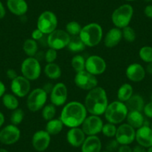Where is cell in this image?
<instances>
[{"label": "cell", "mask_w": 152, "mask_h": 152, "mask_svg": "<svg viewBox=\"0 0 152 152\" xmlns=\"http://www.w3.org/2000/svg\"><path fill=\"white\" fill-rule=\"evenodd\" d=\"M87 116L85 106L78 102H71L66 104L61 113L60 119L68 128H77L82 125Z\"/></svg>", "instance_id": "cell-1"}, {"label": "cell", "mask_w": 152, "mask_h": 152, "mask_svg": "<svg viewBox=\"0 0 152 152\" xmlns=\"http://www.w3.org/2000/svg\"><path fill=\"white\" fill-rule=\"evenodd\" d=\"M84 106L90 115L101 116L108 106V99L104 89L96 87L90 90L84 100Z\"/></svg>", "instance_id": "cell-2"}, {"label": "cell", "mask_w": 152, "mask_h": 152, "mask_svg": "<svg viewBox=\"0 0 152 152\" xmlns=\"http://www.w3.org/2000/svg\"><path fill=\"white\" fill-rule=\"evenodd\" d=\"M79 37L86 46L94 47L102 41L103 30L99 24L92 23L82 27Z\"/></svg>", "instance_id": "cell-3"}, {"label": "cell", "mask_w": 152, "mask_h": 152, "mask_svg": "<svg viewBox=\"0 0 152 152\" xmlns=\"http://www.w3.org/2000/svg\"><path fill=\"white\" fill-rule=\"evenodd\" d=\"M128 112L129 111L124 102L115 101L112 103L108 104L107 107L104 114L107 122L117 125L122 123L124 120L126 119Z\"/></svg>", "instance_id": "cell-4"}, {"label": "cell", "mask_w": 152, "mask_h": 152, "mask_svg": "<svg viewBox=\"0 0 152 152\" xmlns=\"http://www.w3.org/2000/svg\"><path fill=\"white\" fill-rule=\"evenodd\" d=\"M134 14V8L129 4H125L113 12L111 20L115 27L122 29L129 26Z\"/></svg>", "instance_id": "cell-5"}, {"label": "cell", "mask_w": 152, "mask_h": 152, "mask_svg": "<svg viewBox=\"0 0 152 152\" xmlns=\"http://www.w3.org/2000/svg\"><path fill=\"white\" fill-rule=\"evenodd\" d=\"M47 93L43 88H36L28 95L26 104L31 112H37L43 109L47 101Z\"/></svg>", "instance_id": "cell-6"}, {"label": "cell", "mask_w": 152, "mask_h": 152, "mask_svg": "<svg viewBox=\"0 0 152 152\" xmlns=\"http://www.w3.org/2000/svg\"><path fill=\"white\" fill-rule=\"evenodd\" d=\"M21 72L23 76L29 81H35L41 74V66L37 58L28 57L23 61L21 65Z\"/></svg>", "instance_id": "cell-7"}, {"label": "cell", "mask_w": 152, "mask_h": 152, "mask_svg": "<svg viewBox=\"0 0 152 152\" xmlns=\"http://www.w3.org/2000/svg\"><path fill=\"white\" fill-rule=\"evenodd\" d=\"M58 21L56 15L50 11L42 13L37 19V28L41 31L44 34H49L58 27Z\"/></svg>", "instance_id": "cell-8"}, {"label": "cell", "mask_w": 152, "mask_h": 152, "mask_svg": "<svg viewBox=\"0 0 152 152\" xmlns=\"http://www.w3.org/2000/svg\"><path fill=\"white\" fill-rule=\"evenodd\" d=\"M70 40V36L66 31L56 29L48 34L47 44L49 48L55 50H61L67 47Z\"/></svg>", "instance_id": "cell-9"}, {"label": "cell", "mask_w": 152, "mask_h": 152, "mask_svg": "<svg viewBox=\"0 0 152 152\" xmlns=\"http://www.w3.org/2000/svg\"><path fill=\"white\" fill-rule=\"evenodd\" d=\"M74 82L80 89L87 91H90L98 87V80L96 75L88 72L86 70L76 73Z\"/></svg>", "instance_id": "cell-10"}, {"label": "cell", "mask_w": 152, "mask_h": 152, "mask_svg": "<svg viewBox=\"0 0 152 152\" xmlns=\"http://www.w3.org/2000/svg\"><path fill=\"white\" fill-rule=\"evenodd\" d=\"M83 131L87 136H96L98 134L102 132L103 128V121L99 116L90 115L87 116L82 123Z\"/></svg>", "instance_id": "cell-11"}, {"label": "cell", "mask_w": 152, "mask_h": 152, "mask_svg": "<svg viewBox=\"0 0 152 152\" xmlns=\"http://www.w3.org/2000/svg\"><path fill=\"white\" fill-rule=\"evenodd\" d=\"M136 131L133 127L126 124H121L116 130L115 139L120 145H128L135 140Z\"/></svg>", "instance_id": "cell-12"}, {"label": "cell", "mask_w": 152, "mask_h": 152, "mask_svg": "<svg viewBox=\"0 0 152 152\" xmlns=\"http://www.w3.org/2000/svg\"><path fill=\"white\" fill-rule=\"evenodd\" d=\"M107 69L104 60L99 55H91L86 60L85 70L94 75H102Z\"/></svg>", "instance_id": "cell-13"}, {"label": "cell", "mask_w": 152, "mask_h": 152, "mask_svg": "<svg viewBox=\"0 0 152 152\" xmlns=\"http://www.w3.org/2000/svg\"><path fill=\"white\" fill-rule=\"evenodd\" d=\"M11 89L14 96L20 98L25 97L30 93V81L24 76H17L11 81Z\"/></svg>", "instance_id": "cell-14"}, {"label": "cell", "mask_w": 152, "mask_h": 152, "mask_svg": "<svg viewBox=\"0 0 152 152\" xmlns=\"http://www.w3.org/2000/svg\"><path fill=\"white\" fill-rule=\"evenodd\" d=\"M20 135L21 133L17 126L12 124L7 125L0 131V142L8 145H13L18 142Z\"/></svg>", "instance_id": "cell-15"}, {"label": "cell", "mask_w": 152, "mask_h": 152, "mask_svg": "<svg viewBox=\"0 0 152 152\" xmlns=\"http://www.w3.org/2000/svg\"><path fill=\"white\" fill-rule=\"evenodd\" d=\"M68 97L67 87L64 83H58L52 88L50 93V101L55 107L62 106L66 103Z\"/></svg>", "instance_id": "cell-16"}, {"label": "cell", "mask_w": 152, "mask_h": 152, "mask_svg": "<svg viewBox=\"0 0 152 152\" xmlns=\"http://www.w3.org/2000/svg\"><path fill=\"white\" fill-rule=\"evenodd\" d=\"M51 142V135L43 130H40L34 134L31 144L34 148L38 152H43L49 148Z\"/></svg>", "instance_id": "cell-17"}, {"label": "cell", "mask_w": 152, "mask_h": 152, "mask_svg": "<svg viewBox=\"0 0 152 152\" xmlns=\"http://www.w3.org/2000/svg\"><path fill=\"white\" fill-rule=\"evenodd\" d=\"M136 141L138 145L148 148L152 145V130L149 125H144L136 131Z\"/></svg>", "instance_id": "cell-18"}, {"label": "cell", "mask_w": 152, "mask_h": 152, "mask_svg": "<svg viewBox=\"0 0 152 152\" xmlns=\"http://www.w3.org/2000/svg\"><path fill=\"white\" fill-rule=\"evenodd\" d=\"M145 73L146 71L144 67L137 63L130 64L125 72L128 79L133 82H140L142 81L145 77Z\"/></svg>", "instance_id": "cell-19"}, {"label": "cell", "mask_w": 152, "mask_h": 152, "mask_svg": "<svg viewBox=\"0 0 152 152\" xmlns=\"http://www.w3.org/2000/svg\"><path fill=\"white\" fill-rule=\"evenodd\" d=\"M86 139V134L81 128H72L66 134V140L69 144L72 147H81Z\"/></svg>", "instance_id": "cell-20"}, {"label": "cell", "mask_w": 152, "mask_h": 152, "mask_svg": "<svg viewBox=\"0 0 152 152\" xmlns=\"http://www.w3.org/2000/svg\"><path fill=\"white\" fill-rule=\"evenodd\" d=\"M122 39V30L115 27L110 28L104 39V46L107 48H113L117 46Z\"/></svg>", "instance_id": "cell-21"}, {"label": "cell", "mask_w": 152, "mask_h": 152, "mask_svg": "<svg viewBox=\"0 0 152 152\" xmlns=\"http://www.w3.org/2000/svg\"><path fill=\"white\" fill-rule=\"evenodd\" d=\"M102 142L97 136H88L81 145V152H101Z\"/></svg>", "instance_id": "cell-22"}, {"label": "cell", "mask_w": 152, "mask_h": 152, "mask_svg": "<svg viewBox=\"0 0 152 152\" xmlns=\"http://www.w3.org/2000/svg\"><path fill=\"white\" fill-rule=\"evenodd\" d=\"M7 6L13 14L17 16H23L28 9L26 0H8Z\"/></svg>", "instance_id": "cell-23"}, {"label": "cell", "mask_w": 152, "mask_h": 152, "mask_svg": "<svg viewBox=\"0 0 152 152\" xmlns=\"http://www.w3.org/2000/svg\"><path fill=\"white\" fill-rule=\"evenodd\" d=\"M127 122L134 129H138L145 125V118L142 112L129 111L127 116Z\"/></svg>", "instance_id": "cell-24"}, {"label": "cell", "mask_w": 152, "mask_h": 152, "mask_svg": "<svg viewBox=\"0 0 152 152\" xmlns=\"http://www.w3.org/2000/svg\"><path fill=\"white\" fill-rule=\"evenodd\" d=\"M128 111H143L145 102L143 98L138 94L133 95L126 102H125Z\"/></svg>", "instance_id": "cell-25"}, {"label": "cell", "mask_w": 152, "mask_h": 152, "mask_svg": "<svg viewBox=\"0 0 152 152\" xmlns=\"http://www.w3.org/2000/svg\"><path fill=\"white\" fill-rule=\"evenodd\" d=\"M64 126V125L61 119H53L48 121L45 131L49 133L51 136H55L62 131Z\"/></svg>", "instance_id": "cell-26"}, {"label": "cell", "mask_w": 152, "mask_h": 152, "mask_svg": "<svg viewBox=\"0 0 152 152\" xmlns=\"http://www.w3.org/2000/svg\"><path fill=\"white\" fill-rule=\"evenodd\" d=\"M44 73L48 78L52 80L58 79L61 76V69L55 63L46 64L44 68Z\"/></svg>", "instance_id": "cell-27"}, {"label": "cell", "mask_w": 152, "mask_h": 152, "mask_svg": "<svg viewBox=\"0 0 152 152\" xmlns=\"http://www.w3.org/2000/svg\"><path fill=\"white\" fill-rule=\"evenodd\" d=\"M134 90L130 84H124L119 88L117 92V97L119 101L122 102H126L133 96Z\"/></svg>", "instance_id": "cell-28"}, {"label": "cell", "mask_w": 152, "mask_h": 152, "mask_svg": "<svg viewBox=\"0 0 152 152\" xmlns=\"http://www.w3.org/2000/svg\"><path fill=\"white\" fill-rule=\"evenodd\" d=\"M85 47V44L83 43L79 35L78 36L70 37V40L69 42L68 46H67L69 50L76 53V52H80L84 51Z\"/></svg>", "instance_id": "cell-29"}, {"label": "cell", "mask_w": 152, "mask_h": 152, "mask_svg": "<svg viewBox=\"0 0 152 152\" xmlns=\"http://www.w3.org/2000/svg\"><path fill=\"white\" fill-rule=\"evenodd\" d=\"M23 49L26 55L28 57H34L37 54L38 50V45L36 40L32 38L27 39L23 43Z\"/></svg>", "instance_id": "cell-30"}, {"label": "cell", "mask_w": 152, "mask_h": 152, "mask_svg": "<svg viewBox=\"0 0 152 152\" xmlns=\"http://www.w3.org/2000/svg\"><path fill=\"white\" fill-rule=\"evenodd\" d=\"M2 103L5 107L11 110H14L19 107L18 99H17L16 96L10 93L4 94V96H2Z\"/></svg>", "instance_id": "cell-31"}, {"label": "cell", "mask_w": 152, "mask_h": 152, "mask_svg": "<svg viewBox=\"0 0 152 152\" xmlns=\"http://www.w3.org/2000/svg\"><path fill=\"white\" fill-rule=\"evenodd\" d=\"M85 63L84 57L80 55H77L72 58L71 61V65L73 69L77 72L85 70Z\"/></svg>", "instance_id": "cell-32"}, {"label": "cell", "mask_w": 152, "mask_h": 152, "mask_svg": "<svg viewBox=\"0 0 152 152\" xmlns=\"http://www.w3.org/2000/svg\"><path fill=\"white\" fill-rule=\"evenodd\" d=\"M56 114V107L52 103L46 104L42 110V116L46 121L52 120L55 118Z\"/></svg>", "instance_id": "cell-33"}, {"label": "cell", "mask_w": 152, "mask_h": 152, "mask_svg": "<svg viewBox=\"0 0 152 152\" xmlns=\"http://www.w3.org/2000/svg\"><path fill=\"white\" fill-rule=\"evenodd\" d=\"M82 27L76 21L69 22L66 26V31L69 34L70 37L78 36L80 34Z\"/></svg>", "instance_id": "cell-34"}, {"label": "cell", "mask_w": 152, "mask_h": 152, "mask_svg": "<svg viewBox=\"0 0 152 152\" xmlns=\"http://www.w3.org/2000/svg\"><path fill=\"white\" fill-rule=\"evenodd\" d=\"M139 56L140 59L145 63L152 62V47L149 46H145L139 51Z\"/></svg>", "instance_id": "cell-35"}, {"label": "cell", "mask_w": 152, "mask_h": 152, "mask_svg": "<svg viewBox=\"0 0 152 152\" xmlns=\"http://www.w3.org/2000/svg\"><path fill=\"white\" fill-rule=\"evenodd\" d=\"M25 114L24 111L23 110L20 108H17L16 110H13L12 113L11 115V122L12 125H19L20 124H21V122L23 121V119H24Z\"/></svg>", "instance_id": "cell-36"}, {"label": "cell", "mask_w": 152, "mask_h": 152, "mask_svg": "<svg viewBox=\"0 0 152 152\" xmlns=\"http://www.w3.org/2000/svg\"><path fill=\"white\" fill-rule=\"evenodd\" d=\"M122 38H124L125 41L128 43H133L136 40L137 35H136L135 31L131 26H126L122 29Z\"/></svg>", "instance_id": "cell-37"}, {"label": "cell", "mask_w": 152, "mask_h": 152, "mask_svg": "<svg viewBox=\"0 0 152 152\" xmlns=\"http://www.w3.org/2000/svg\"><path fill=\"white\" fill-rule=\"evenodd\" d=\"M116 130H117V128H116V125L107 122L103 125L102 132L105 137L112 138V137H115V136H116Z\"/></svg>", "instance_id": "cell-38"}, {"label": "cell", "mask_w": 152, "mask_h": 152, "mask_svg": "<svg viewBox=\"0 0 152 152\" xmlns=\"http://www.w3.org/2000/svg\"><path fill=\"white\" fill-rule=\"evenodd\" d=\"M58 58V52L57 50H55L53 49L49 48L47 51H46V54H45V60L48 64L50 63H54L55 60Z\"/></svg>", "instance_id": "cell-39"}, {"label": "cell", "mask_w": 152, "mask_h": 152, "mask_svg": "<svg viewBox=\"0 0 152 152\" xmlns=\"http://www.w3.org/2000/svg\"><path fill=\"white\" fill-rule=\"evenodd\" d=\"M119 146H120V144L118 142L116 139L110 140L106 144V151L109 152H116Z\"/></svg>", "instance_id": "cell-40"}, {"label": "cell", "mask_w": 152, "mask_h": 152, "mask_svg": "<svg viewBox=\"0 0 152 152\" xmlns=\"http://www.w3.org/2000/svg\"><path fill=\"white\" fill-rule=\"evenodd\" d=\"M143 112L147 117L152 119V102H150L145 104L144 108H143Z\"/></svg>", "instance_id": "cell-41"}, {"label": "cell", "mask_w": 152, "mask_h": 152, "mask_svg": "<svg viewBox=\"0 0 152 152\" xmlns=\"http://www.w3.org/2000/svg\"><path fill=\"white\" fill-rule=\"evenodd\" d=\"M43 36H44V34L38 28L34 30L31 33V38L33 40H36V41L37 40H41L42 38L43 37Z\"/></svg>", "instance_id": "cell-42"}, {"label": "cell", "mask_w": 152, "mask_h": 152, "mask_svg": "<svg viewBox=\"0 0 152 152\" xmlns=\"http://www.w3.org/2000/svg\"><path fill=\"white\" fill-rule=\"evenodd\" d=\"M116 152H133V149L128 145H120Z\"/></svg>", "instance_id": "cell-43"}, {"label": "cell", "mask_w": 152, "mask_h": 152, "mask_svg": "<svg viewBox=\"0 0 152 152\" xmlns=\"http://www.w3.org/2000/svg\"><path fill=\"white\" fill-rule=\"evenodd\" d=\"M6 74L7 76H8V78L11 80H14V78H16L17 76H18L17 75V72L14 69H9L7 71Z\"/></svg>", "instance_id": "cell-44"}, {"label": "cell", "mask_w": 152, "mask_h": 152, "mask_svg": "<svg viewBox=\"0 0 152 152\" xmlns=\"http://www.w3.org/2000/svg\"><path fill=\"white\" fill-rule=\"evenodd\" d=\"M144 14L148 18L152 19V5H147L144 9Z\"/></svg>", "instance_id": "cell-45"}, {"label": "cell", "mask_w": 152, "mask_h": 152, "mask_svg": "<svg viewBox=\"0 0 152 152\" xmlns=\"http://www.w3.org/2000/svg\"><path fill=\"white\" fill-rule=\"evenodd\" d=\"M133 152H147L145 148L142 147V146L140 145H135L133 148Z\"/></svg>", "instance_id": "cell-46"}, {"label": "cell", "mask_w": 152, "mask_h": 152, "mask_svg": "<svg viewBox=\"0 0 152 152\" xmlns=\"http://www.w3.org/2000/svg\"><path fill=\"white\" fill-rule=\"evenodd\" d=\"M5 14H6V11H5V7H4L2 2L0 1V19L4 18L5 16Z\"/></svg>", "instance_id": "cell-47"}, {"label": "cell", "mask_w": 152, "mask_h": 152, "mask_svg": "<svg viewBox=\"0 0 152 152\" xmlns=\"http://www.w3.org/2000/svg\"><path fill=\"white\" fill-rule=\"evenodd\" d=\"M5 92V86L2 81H0V98L4 96Z\"/></svg>", "instance_id": "cell-48"}, {"label": "cell", "mask_w": 152, "mask_h": 152, "mask_svg": "<svg viewBox=\"0 0 152 152\" xmlns=\"http://www.w3.org/2000/svg\"><path fill=\"white\" fill-rule=\"evenodd\" d=\"M145 71L147 72H148L149 74L152 75V62L148 64L147 66H146Z\"/></svg>", "instance_id": "cell-49"}, {"label": "cell", "mask_w": 152, "mask_h": 152, "mask_svg": "<svg viewBox=\"0 0 152 152\" xmlns=\"http://www.w3.org/2000/svg\"><path fill=\"white\" fill-rule=\"evenodd\" d=\"M5 122V116H4L3 114L0 112V128L2 126V125Z\"/></svg>", "instance_id": "cell-50"}, {"label": "cell", "mask_w": 152, "mask_h": 152, "mask_svg": "<svg viewBox=\"0 0 152 152\" xmlns=\"http://www.w3.org/2000/svg\"><path fill=\"white\" fill-rule=\"evenodd\" d=\"M0 152H8V151L5 148H0Z\"/></svg>", "instance_id": "cell-51"}, {"label": "cell", "mask_w": 152, "mask_h": 152, "mask_svg": "<svg viewBox=\"0 0 152 152\" xmlns=\"http://www.w3.org/2000/svg\"><path fill=\"white\" fill-rule=\"evenodd\" d=\"M147 152H152V145L151 146V147H149L148 148Z\"/></svg>", "instance_id": "cell-52"}, {"label": "cell", "mask_w": 152, "mask_h": 152, "mask_svg": "<svg viewBox=\"0 0 152 152\" xmlns=\"http://www.w3.org/2000/svg\"><path fill=\"white\" fill-rule=\"evenodd\" d=\"M149 126H150L151 129V130H152V122H151V125H149Z\"/></svg>", "instance_id": "cell-53"}, {"label": "cell", "mask_w": 152, "mask_h": 152, "mask_svg": "<svg viewBox=\"0 0 152 152\" xmlns=\"http://www.w3.org/2000/svg\"><path fill=\"white\" fill-rule=\"evenodd\" d=\"M125 1H128V2H132V1H135V0H125Z\"/></svg>", "instance_id": "cell-54"}, {"label": "cell", "mask_w": 152, "mask_h": 152, "mask_svg": "<svg viewBox=\"0 0 152 152\" xmlns=\"http://www.w3.org/2000/svg\"><path fill=\"white\" fill-rule=\"evenodd\" d=\"M145 1H146V2H151L152 0H145Z\"/></svg>", "instance_id": "cell-55"}, {"label": "cell", "mask_w": 152, "mask_h": 152, "mask_svg": "<svg viewBox=\"0 0 152 152\" xmlns=\"http://www.w3.org/2000/svg\"><path fill=\"white\" fill-rule=\"evenodd\" d=\"M151 102H152V94H151Z\"/></svg>", "instance_id": "cell-56"}, {"label": "cell", "mask_w": 152, "mask_h": 152, "mask_svg": "<svg viewBox=\"0 0 152 152\" xmlns=\"http://www.w3.org/2000/svg\"><path fill=\"white\" fill-rule=\"evenodd\" d=\"M102 152V151H101ZM102 152H109V151H102Z\"/></svg>", "instance_id": "cell-57"}]
</instances>
